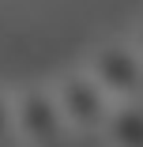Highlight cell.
<instances>
[{"instance_id": "cell-1", "label": "cell", "mask_w": 143, "mask_h": 147, "mask_svg": "<svg viewBox=\"0 0 143 147\" xmlns=\"http://www.w3.org/2000/svg\"><path fill=\"white\" fill-rule=\"evenodd\" d=\"M11 128L23 147H56L64 140L68 125L53 98V87H26L11 94Z\"/></svg>"}, {"instance_id": "cell-2", "label": "cell", "mask_w": 143, "mask_h": 147, "mask_svg": "<svg viewBox=\"0 0 143 147\" xmlns=\"http://www.w3.org/2000/svg\"><path fill=\"white\" fill-rule=\"evenodd\" d=\"M49 87H53V98H56V106H60V117H64L68 132H102L113 102H109V94L102 91V87L91 79L87 68L64 72L60 79L49 83Z\"/></svg>"}, {"instance_id": "cell-4", "label": "cell", "mask_w": 143, "mask_h": 147, "mask_svg": "<svg viewBox=\"0 0 143 147\" xmlns=\"http://www.w3.org/2000/svg\"><path fill=\"white\" fill-rule=\"evenodd\" d=\"M102 136L109 147H143V102H117L102 125Z\"/></svg>"}, {"instance_id": "cell-5", "label": "cell", "mask_w": 143, "mask_h": 147, "mask_svg": "<svg viewBox=\"0 0 143 147\" xmlns=\"http://www.w3.org/2000/svg\"><path fill=\"white\" fill-rule=\"evenodd\" d=\"M8 140H15V128H11V91L0 87V147Z\"/></svg>"}, {"instance_id": "cell-3", "label": "cell", "mask_w": 143, "mask_h": 147, "mask_svg": "<svg viewBox=\"0 0 143 147\" xmlns=\"http://www.w3.org/2000/svg\"><path fill=\"white\" fill-rule=\"evenodd\" d=\"M91 79L109 94V102H136L143 94V57L132 42H105L87 61Z\"/></svg>"}, {"instance_id": "cell-6", "label": "cell", "mask_w": 143, "mask_h": 147, "mask_svg": "<svg viewBox=\"0 0 143 147\" xmlns=\"http://www.w3.org/2000/svg\"><path fill=\"white\" fill-rule=\"evenodd\" d=\"M132 45H136V53L143 57V23H139V30H136V38H132Z\"/></svg>"}]
</instances>
